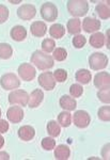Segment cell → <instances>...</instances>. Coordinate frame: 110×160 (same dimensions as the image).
Returning a JSON list of instances; mask_svg holds the SVG:
<instances>
[{
    "mask_svg": "<svg viewBox=\"0 0 110 160\" xmlns=\"http://www.w3.org/2000/svg\"><path fill=\"white\" fill-rule=\"evenodd\" d=\"M31 63L34 64L41 71L49 69L53 66V58L49 55H46L41 50H35L31 56Z\"/></svg>",
    "mask_w": 110,
    "mask_h": 160,
    "instance_id": "6da1fadb",
    "label": "cell"
},
{
    "mask_svg": "<svg viewBox=\"0 0 110 160\" xmlns=\"http://www.w3.org/2000/svg\"><path fill=\"white\" fill-rule=\"evenodd\" d=\"M66 7L68 13L77 18L84 16L89 11V3L86 0H70L68 1Z\"/></svg>",
    "mask_w": 110,
    "mask_h": 160,
    "instance_id": "7a4b0ae2",
    "label": "cell"
},
{
    "mask_svg": "<svg viewBox=\"0 0 110 160\" xmlns=\"http://www.w3.org/2000/svg\"><path fill=\"white\" fill-rule=\"evenodd\" d=\"M89 65L93 71H99L108 65V58L102 52H94L89 57Z\"/></svg>",
    "mask_w": 110,
    "mask_h": 160,
    "instance_id": "3957f363",
    "label": "cell"
},
{
    "mask_svg": "<svg viewBox=\"0 0 110 160\" xmlns=\"http://www.w3.org/2000/svg\"><path fill=\"white\" fill-rule=\"evenodd\" d=\"M41 16L46 22H52L57 19L58 17V9L52 2H45L41 7Z\"/></svg>",
    "mask_w": 110,
    "mask_h": 160,
    "instance_id": "277c9868",
    "label": "cell"
},
{
    "mask_svg": "<svg viewBox=\"0 0 110 160\" xmlns=\"http://www.w3.org/2000/svg\"><path fill=\"white\" fill-rule=\"evenodd\" d=\"M0 84H1L2 89L7 90H15L20 86V81L17 78V76L13 73H8L4 74L0 79Z\"/></svg>",
    "mask_w": 110,
    "mask_h": 160,
    "instance_id": "5b68a950",
    "label": "cell"
},
{
    "mask_svg": "<svg viewBox=\"0 0 110 160\" xmlns=\"http://www.w3.org/2000/svg\"><path fill=\"white\" fill-rule=\"evenodd\" d=\"M29 100V95L24 90H15L9 94V102L11 105L26 106Z\"/></svg>",
    "mask_w": 110,
    "mask_h": 160,
    "instance_id": "8992f818",
    "label": "cell"
},
{
    "mask_svg": "<svg viewBox=\"0 0 110 160\" xmlns=\"http://www.w3.org/2000/svg\"><path fill=\"white\" fill-rule=\"evenodd\" d=\"M73 122L76 127L78 128H86L89 126L91 122V118L87 111L84 110H77L73 115Z\"/></svg>",
    "mask_w": 110,
    "mask_h": 160,
    "instance_id": "52a82bcc",
    "label": "cell"
},
{
    "mask_svg": "<svg viewBox=\"0 0 110 160\" xmlns=\"http://www.w3.org/2000/svg\"><path fill=\"white\" fill-rule=\"evenodd\" d=\"M39 84L46 91H52L56 87V80L52 72H44L39 76Z\"/></svg>",
    "mask_w": 110,
    "mask_h": 160,
    "instance_id": "ba28073f",
    "label": "cell"
},
{
    "mask_svg": "<svg viewBox=\"0 0 110 160\" xmlns=\"http://www.w3.org/2000/svg\"><path fill=\"white\" fill-rule=\"evenodd\" d=\"M37 71L33 68L31 64L29 63H22L18 68V75L19 77L25 81H31L34 79Z\"/></svg>",
    "mask_w": 110,
    "mask_h": 160,
    "instance_id": "9c48e42d",
    "label": "cell"
},
{
    "mask_svg": "<svg viewBox=\"0 0 110 160\" xmlns=\"http://www.w3.org/2000/svg\"><path fill=\"white\" fill-rule=\"evenodd\" d=\"M37 15V10L33 4H22L17 10V16L22 20H30Z\"/></svg>",
    "mask_w": 110,
    "mask_h": 160,
    "instance_id": "30bf717a",
    "label": "cell"
},
{
    "mask_svg": "<svg viewBox=\"0 0 110 160\" xmlns=\"http://www.w3.org/2000/svg\"><path fill=\"white\" fill-rule=\"evenodd\" d=\"M94 86L99 90H106L110 87V75L107 72H101L94 76Z\"/></svg>",
    "mask_w": 110,
    "mask_h": 160,
    "instance_id": "8fae6325",
    "label": "cell"
},
{
    "mask_svg": "<svg viewBox=\"0 0 110 160\" xmlns=\"http://www.w3.org/2000/svg\"><path fill=\"white\" fill-rule=\"evenodd\" d=\"M7 118L11 123H19L24 118V110L18 106H12L7 111Z\"/></svg>",
    "mask_w": 110,
    "mask_h": 160,
    "instance_id": "7c38bea8",
    "label": "cell"
},
{
    "mask_svg": "<svg viewBox=\"0 0 110 160\" xmlns=\"http://www.w3.org/2000/svg\"><path fill=\"white\" fill-rule=\"evenodd\" d=\"M82 28L86 32L94 33L98 29H101V22L92 17H86L82 22Z\"/></svg>",
    "mask_w": 110,
    "mask_h": 160,
    "instance_id": "4fadbf2b",
    "label": "cell"
},
{
    "mask_svg": "<svg viewBox=\"0 0 110 160\" xmlns=\"http://www.w3.org/2000/svg\"><path fill=\"white\" fill-rule=\"evenodd\" d=\"M44 98V94L43 91L40 89H35L34 91L31 92V94L29 95V100H28V105L30 108H37L41 105V102H43Z\"/></svg>",
    "mask_w": 110,
    "mask_h": 160,
    "instance_id": "5bb4252c",
    "label": "cell"
},
{
    "mask_svg": "<svg viewBox=\"0 0 110 160\" xmlns=\"http://www.w3.org/2000/svg\"><path fill=\"white\" fill-rule=\"evenodd\" d=\"M10 35H11L12 40L16 41V42H22V41H24L27 38L26 28L24 26H14L11 29Z\"/></svg>",
    "mask_w": 110,
    "mask_h": 160,
    "instance_id": "9a60e30c",
    "label": "cell"
},
{
    "mask_svg": "<svg viewBox=\"0 0 110 160\" xmlns=\"http://www.w3.org/2000/svg\"><path fill=\"white\" fill-rule=\"evenodd\" d=\"M35 136V130L32 126L26 125V126H22L18 129V137L20 140L22 141H30L34 138Z\"/></svg>",
    "mask_w": 110,
    "mask_h": 160,
    "instance_id": "2e32d148",
    "label": "cell"
},
{
    "mask_svg": "<svg viewBox=\"0 0 110 160\" xmlns=\"http://www.w3.org/2000/svg\"><path fill=\"white\" fill-rule=\"evenodd\" d=\"M59 104H60V107L62 109H64L66 111H73L76 109V106H77V102H76V99L74 97H71L68 95H63L62 97L59 100Z\"/></svg>",
    "mask_w": 110,
    "mask_h": 160,
    "instance_id": "e0dca14e",
    "label": "cell"
},
{
    "mask_svg": "<svg viewBox=\"0 0 110 160\" xmlns=\"http://www.w3.org/2000/svg\"><path fill=\"white\" fill-rule=\"evenodd\" d=\"M30 30H31V34L34 35L37 38H41L44 37L46 34V31H47V27H46V24L43 22H34L30 27Z\"/></svg>",
    "mask_w": 110,
    "mask_h": 160,
    "instance_id": "ac0fdd59",
    "label": "cell"
},
{
    "mask_svg": "<svg viewBox=\"0 0 110 160\" xmlns=\"http://www.w3.org/2000/svg\"><path fill=\"white\" fill-rule=\"evenodd\" d=\"M71 156V151L68 145L61 144L55 148V158L58 160H66Z\"/></svg>",
    "mask_w": 110,
    "mask_h": 160,
    "instance_id": "d6986e66",
    "label": "cell"
},
{
    "mask_svg": "<svg viewBox=\"0 0 110 160\" xmlns=\"http://www.w3.org/2000/svg\"><path fill=\"white\" fill-rule=\"evenodd\" d=\"M75 78L79 83L88 84V83H90V81L92 80V75L88 69L81 68V69H79V71L76 72Z\"/></svg>",
    "mask_w": 110,
    "mask_h": 160,
    "instance_id": "ffe728a7",
    "label": "cell"
},
{
    "mask_svg": "<svg viewBox=\"0 0 110 160\" xmlns=\"http://www.w3.org/2000/svg\"><path fill=\"white\" fill-rule=\"evenodd\" d=\"M66 28H68V31L70 34H75V35L79 34L80 31H81L80 20H79L78 18L68 19V25H66Z\"/></svg>",
    "mask_w": 110,
    "mask_h": 160,
    "instance_id": "44dd1931",
    "label": "cell"
},
{
    "mask_svg": "<svg viewBox=\"0 0 110 160\" xmlns=\"http://www.w3.org/2000/svg\"><path fill=\"white\" fill-rule=\"evenodd\" d=\"M89 42H90L92 47L101 48V47H103L105 44V35L101 32H95L94 34H92L90 37Z\"/></svg>",
    "mask_w": 110,
    "mask_h": 160,
    "instance_id": "7402d4cb",
    "label": "cell"
},
{
    "mask_svg": "<svg viewBox=\"0 0 110 160\" xmlns=\"http://www.w3.org/2000/svg\"><path fill=\"white\" fill-rule=\"evenodd\" d=\"M49 34L53 38H61L65 34V28L61 24H55L49 28Z\"/></svg>",
    "mask_w": 110,
    "mask_h": 160,
    "instance_id": "603a6c76",
    "label": "cell"
},
{
    "mask_svg": "<svg viewBox=\"0 0 110 160\" xmlns=\"http://www.w3.org/2000/svg\"><path fill=\"white\" fill-rule=\"evenodd\" d=\"M13 55V49L8 43H0V59L8 60Z\"/></svg>",
    "mask_w": 110,
    "mask_h": 160,
    "instance_id": "cb8c5ba5",
    "label": "cell"
},
{
    "mask_svg": "<svg viewBox=\"0 0 110 160\" xmlns=\"http://www.w3.org/2000/svg\"><path fill=\"white\" fill-rule=\"evenodd\" d=\"M58 123L62 127H68L72 123V115L70 111H63L58 115Z\"/></svg>",
    "mask_w": 110,
    "mask_h": 160,
    "instance_id": "d4e9b609",
    "label": "cell"
},
{
    "mask_svg": "<svg viewBox=\"0 0 110 160\" xmlns=\"http://www.w3.org/2000/svg\"><path fill=\"white\" fill-rule=\"evenodd\" d=\"M47 132H48V135H49L50 137H52V138L58 137L61 132V128H60L59 123L56 122V121H50V122H48Z\"/></svg>",
    "mask_w": 110,
    "mask_h": 160,
    "instance_id": "484cf974",
    "label": "cell"
},
{
    "mask_svg": "<svg viewBox=\"0 0 110 160\" xmlns=\"http://www.w3.org/2000/svg\"><path fill=\"white\" fill-rule=\"evenodd\" d=\"M95 11L102 19H108L110 16V10L108 4L98 3L95 8Z\"/></svg>",
    "mask_w": 110,
    "mask_h": 160,
    "instance_id": "4316f807",
    "label": "cell"
},
{
    "mask_svg": "<svg viewBox=\"0 0 110 160\" xmlns=\"http://www.w3.org/2000/svg\"><path fill=\"white\" fill-rule=\"evenodd\" d=\"M97 117L101 121L103 122H109L110 120V107L109 106H104V107H101L98 109V112H97Z\"/></svg>",
    "mask_w": 110,
    "mask_h": 160,
    "instance_id": "83f0119b",
    "label": "cell"
},
{
    "mask_svg": "<svg viewBox=\"0 0 110 160\" xmlns=\"http://www.w3.org/2000/svg\"><path fill=\"white\" fill-rule=\"evenodd\" d=\"M41 145L45 151H52L56 146V140H53L52 137H47V138L43 139L41 142Z\"/></svg>",
    "mask_w": 110,
    "mask_h": 160,
    "instance_id": "f1b7e54d",
    "label": "cell"
},
{
    "mask_svg": "<svg viewBox=\"0 0 110 160\" xmlns=\"http://www.w3.org/2000/svg\"><path fill=\"white\" fill-rule=\"evenodd\" d=\"M52 57L55 60L57 61H64L68 57V52L64 48H61V47H58L53 50V53H52Z\"/></svg>",
    "mask_w": 110,
    "mask_h": 160,
    "instance_id": "f546056e",
    "label": "cell"
},
{
    "mask_svg": "<svg viewBox=\"0 0 110 160\" xmlns=\"http://www.w3.org/2000/svg\"><path fill=\"white\" fill-rule=\"evenodd\" d=\"M53 78L58 82H64L68 79V72L63 68H58L53 73Z\"/></svg>",
    "mask_w": 110,
    "mask_h": 160,
    "instance_id": "4dcf8cb0",
    "label": "cell"
},
{
    "mask_svg": "<svg viewBox=\"0 0 110 160\" xmlns=\"http://www.w3.org/2000/svg\"><path fill=\"white\" fill-rule=\"evenodd\" d=\"M55 41L52 40V38H45L42 43V49L45 52H52V51L55 50Z\"/></svg>",
    "mask_w": 110,
    "mask_h": 160,
    "instance_id": "1f68e13d",
    "label": "cell"
},
{
    "mask_svg": "<svg viewBox=\"0 0 110 160\" xmlns=\"http://www.w3.org/2000/svg\"><path fill=\"white\" fill-rule=\"evenodd\" d=\"M70 93L73 97L75 98H78L82 95L83 93V88L80 86V84H77V83H74L72 84L71 88H70Z\"/></svg>",
    "mask_w": 110,
    "mask_h": 160,
    "instance_id": "d6a6232c",
    "label": "cell"
},
{
    "mask_svg": "<svg viewBox=\"0 0 110 160\" xmlns=\"http://www.w3.org/2000/svg\"><path fill=\"white\" fill-rule=\"evenodd\" d=\"M87 41H86V38L81 34H77L73 38V45L75 48H82L84 45H86Z\"/></svg>",
    "mask_w": 110,
    "mask_h": 160,
    "instance_id": "836d02e7",
    "label": "cell"
},
{
    "mask_svg": "<svg viewBox=\"0 0 110 160\" xmlns=\"http://www.w3.org/2000/svg\"><path fill=\"white\" fill-rule=\"evenodd\" d=\"M97 97L101 100L102 102H105V104H109L110 102V94H109V89L106 90H99L98 93H97Z\"/></svg>",
    "mask_w": 110,
    "mask_h": 160,
    "instance_id": "e575fe53",
    "label": "cell"
},
{
    "mask_svg": "<svg viewBox=\"0 0 110 160\" xmlns=\"http://www.w3.org/2000/svg\"><path fill=\"white\" fill-rule=\"evenodd\" d=\"M9 9L3 4H0V25L7 22L8 18H9Z\"/></svg>",
    "mask_w": 110,
    "mask_h": 160,
    "instance_id": "d590c367",
    "label": "cell"
},
{
    "mask_svg": "<svg viewBox=\"0 0 110 160\" xmlns=\"http://www.w3.org/2000/svg\"><path fill=\"white\" fill-rule=\"evenodd\" d=\"M9 130V123L6 120H0V133H4Z\"/></svg>",
    "mask_w": 110,
    "mask_h": 160,
    "instance_id": "8d00e7d4",
    "label": "cell"
},
{
    "mask_svg": "<svg viewBox=\"0 0 110 160\" xmlns=\"http://www.w3.org/2000/svg\"><path fill=\"white\" fill-rule=\"evenodd\" d=\"M102 156H103L104 159L109 158V144H106L105 148L102 149Z\"/></svg>",
    "mask_w": 110,
    "mask_h": 160,
    "instance_id": "74e56055",
    "label": "cell"
},
{
    "mask_svg": "<svg viewBox=\"0 0 110 160\" xmlns=\"http://www.w3.org/2000/svg\"><path fill=\"white\" fill-rule=\"evenodd\" d=\"M10 156L7 152H0V160H9Z\"/></svg>",
    "mask_w": 110,
    "mask_h": 160,
    "instance_id": "f35d334b",
    "label": "cell"
},
{
    "mask_svg": "<svg viewBox=\"0 0 110 160\" xmlns=\"http://www.w3.org/2000/svg\"><path fill=\"white\" fill-rule=\"evenodd\" d=\"M105 40L107 41V42H106V46H107V48H109V30H107V32H106V37H105Z\"/></svg>",
    "mask_w": 110,
    "mask_h": 160,
    "instance_id": "ab89813d",
    "label": "cell"
},
{
    "mask_svg": "<svg viewBox=\"0 0 110 160\" xmlns=\"http://www.w3.org/2000/svg\"><path fill=\"white\" fill-rule=\"evenodd\" d=\"M3 145H4V138L1 135H0V148H1Z\"/></svg>",
    "mask_w": 110,
    "mask_h": 160,
    "instance_id": "60d3db41",
    "label": "cell"
},
{
    "mask_svg": "<svg viewBox=\"0 0 110 160\" xmlns=\"http://www.w3.org/2000/svg\"><path fill=\"white\" fill-rule=\"evenodd\" d=\"M0 118H1V110H0Z\"/></svg>",
    "mask_w": 110,
    "mask_h": 160,
    "instance_id": "b9f144b4",
    "label": "cell"
}]
</instances>
